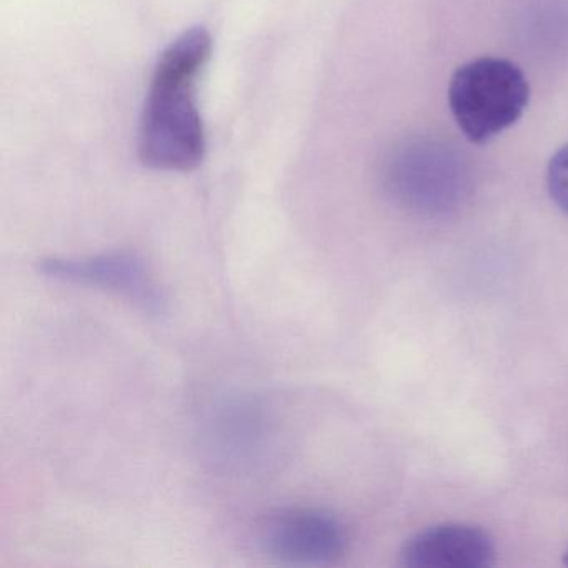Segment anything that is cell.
<instances>
[{
	"label": "cell",
	"instance_id": "1",
	"mask_svg": "<svg viewBox=\"0 0 568 568\" xmlns=\"http://www.w3.org/2000/svg\"><path fill=\"white\" fill-rule=\"evenodd\" d=\"M211 51V36L195 28L175 39L159 58L139 131V158L148 168L187 172L204 159L197 84Z\"/></svg>",
	"mask_w": 568,
	"mask_h": 568
},
{
	"label": "cell",
	"instance_id": "2",
	"mask_svg": "<svg viewBox=\"0 0 568 568\" xmlns=\"http://www.w3.org/2000/svg\"><path fill=\"white\" fill-rule=\"evenodd\" d=\"M530 98L527 78L507 59L481 58L457 69L448 85V105L458 129L474 144L507 131Z\"/></svg>",
	"mask_w": 568,
	"mask_h": 568
},
{
	"label": "cell",
	"instance_id": "3",
	"mask_svg": "<svg viewBox=\"0 0 568 568\" xmlns=\"http://www.w3.org/2000/svg\"><path fill=\"white\" fill-rule=\"evenodd\" d=\"M347 528L331 511L291 507L265 518L258 531L264 554L281 564L327 565L345 554Z\"/></svg>",
	"mask_w": 568,
	"mask_h": 568
},
{
	"label": "cell",
	"instance_id": "4",
	"mask_svg": "<svg viewBox=\"0 0 568 568\" xmlns=\"http://www.w3.org/2000/svg\"><path fill=\"white\" fill-rule=\"evenodd\" d=\"M39 271L58 281L104 288L149 314L164 311L165 297L158 281L145 262L132 252H109L88 258H44Z\"/></svg>",
	"mask_w": 568,
	"mask_h": 568
},
{
	"label": "cell",
	"instance_id": "5",
	"mask_svg": "<svg viewBox=\"0 0 568 568\" xmlns=\"http://www.w3.org/2000/svg\"><path fill=\"white\" fill-rule=\"evenodd\" d=\"M418 149L408 145L390 159L385 174L387 189L408 207L444 211L462 194L460 172L442 149Z\"/></svg>",
	"mask_w": 568,
	"mask_h": 568
},
{
	"label": "cell",
	"instance_id": "6",
	"mask_svg": "<svg viewBox=\"0 0 568 568\" xmlns=\"http://www.w3.org/2000/svg\"><path fill=\"white\" fill-rule=\"evenodd\" d=\"M400 558L408 568H488L495 564V545L477 525L442 524L414 535Z\"/></svg>",
	"mask_w": 568,
	"mask_h": 568
},
{
	"label": "cell",
	"instance_id": "7",
	"mask_svg": "<svg viewBox=\"0 0 568 568\" xmlns=\"http://www.w3.org/2000/svg\"><path fill=\"white\" fill-rule=\"evenodd\" d=\"M547 185L555 204L568 214V144L551 158L548 164Z\"/></svg>",
	"mask_w": 568,
	"mask_h": 568
},
{
	"label": "cell",
	"instance_id": "8",
	"mask_svg": "<svg viewBox=\"0 0 568 568\" xmlns=\"http://www.w3.org/2000/svg\"><path fill=\"white\" fill-rule=\"evenodd\" d=\"M564 564L568 567V550L565 551Z\"/></svg>",
	"mask_w": 568,
	"mask_h": 568
}]
</instances>
